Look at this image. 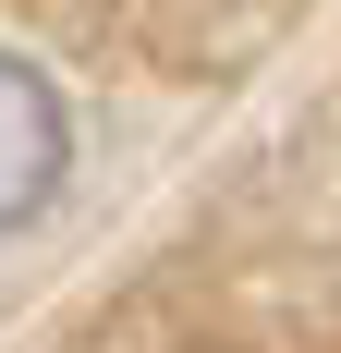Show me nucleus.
<instances>
[{
  "mask_svg": "<svg viewBox=\"0 0 341 353\" xmlns=\"http://www.w3.org/2000/svg\"><path fill=\"white\" fill-rule=\"evenodd\" d=\"M0 110H12V183H0V219L37 232L49 195H61V159H73V122H61V85L37 61H0Z\"/></svg>",
  "mask_w": 341,
  "mask_h": 353,
  "instance_id": "f257e3e1",
  "label": "nucleus"
}]
</instances>
